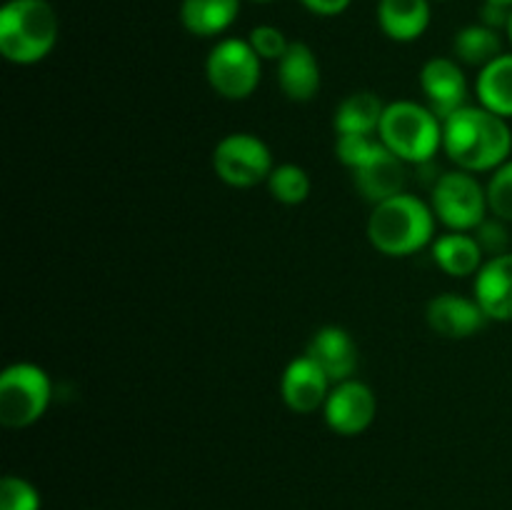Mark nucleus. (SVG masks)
Listing matches in <instances>:
<instances>
[{
	"mask_svg": "<svg viewBox=\"0 0 512 510\" xmlns=\"http://www.w3.org/2000/svg\"><path fill=\"white\" fill-rule=\"evenodd\" d=\"M510 10L512 8H505V5L498 3H488V0H485L483 8H480V23L488 25V28L493 30H505L508 28Z\"/></svg>",
	"mask_w": 512,
	"mask_h": 510,
	"instance_id": "c85d7f7f",
	"label": "nucleus"
},
{
	"mask_svg": "<svg viewBox=\"0 0 512 510\" xmlns=\"http://www.w3.org/2000/svg\"><path fill=\"white\" fill-rule=\"evenodd\" d=\"M330 388H333V380L308 355H298L290 360L280 378V398L293 413L300 415L323 410Z\"/></svg>",
	"mask_w": 512,
	"mask_h": 510,
	"instance_id": "9b49d317",
	"label": "nucleus"
},
{
	"mask_svg": "<svg viewBox=\"0 0 512 510\" xmlns=\"http://www.w3.org/2000/svg\"><path fill=\"white\" fill-rule=\"evenodd\" d=\"M273 153L268 143L253 133H228L213 150V170L230 188H255L268 183L273 173Z\"/></svg>",
	"mask_w": 512,
	"mask_h": 510,
	"instance_id": "6e6552de",
	"label": "nucleus"
},
{
	"mask_svg": "<svg viewBox=\"0 0 512 510\" xmlns=\"http://www.w3.org/2000/svg\"><path fill=\"white\" fill-rule=\"evenodd\" d=\"M473 235L478 238L480 248H483L485 258H495V255H503V253H510V230H508V223L500 218H485L483 223L478 225V228L473 230Z\"/></svg>",
	"mask_w": 512,
	"mask_h": 510,
	"instance_id": "cd10ccee",
	"label": "nucleus"
},
{
	"mask_svg": "<svg viewBox=\"0 0 512 510\" xmlns=\"http://www.w3.org/2000/svg\"><path fill=\"white\" fill-rule=\"evenodd\" d=\"M430 0H380L378 25L395 43L423 38L430 25Z\"/></svg>",
	"mask_w": 512,
	"mask_h": 510,
	"instance_id": "a211bd4d",
	"label": "nucleus"
},
{
	"mask_svg": "<svg viewBox=\"0 0 512 510\" xmlns=\"http://www.w3.org/2000/svg\"><path fill=\"white\" fill-rule=\"evenodd\" d=\"M420 90L440 120L468 105V78L455 58H430L420 70Z\"/></svg>",
	"mask_w": 512,
	"mask_h": 510,
	"instance_id": "9d476101",
	"label": "nucleus"
},
{
	"mask_svg": "<svg viewBox=\"0 0 512 510\" xmlns=\"http://www.w3.org/2000/svg\"><path fill=\"white\" fill-rule=\"evenodd\" d=\"M205 78L225 100H248L263 78V58L248 40L225 38L208 53Z\"/></svg>",
	"mask_w": 512,
	"mask_h": 510,
	"instance_id": "0eeeda50",
	"label": "nucleus"
},
{
	"mask_svg": "<svg viewBox=\"0 0 512 510\" xmlns=\"http://www.w3.org/2000/svg\"><path fill=\"white\" fill-rule=\"evenodd\" d=\"M240 0H183L180 23L195 38H215L238 20Z\"/></svg>",
	"mask_w": 512,
	"mask_h": 510,
	"instance_id": "aec40b11",
	"label": "nucleus"
},
{
	"mask_svg": "<svg viewBox=\"0 0 512 510\" xmlns=\"http://www.w3.org/2000/svg\"><path fill=\"white\" fill-rule=\"evenodd\" d=\"M425 320L440 338L463 340L478 333L488 323V315L483 313L475 298H465L460 293H440L425 308Z\"/></svg>",
	"mask_w": 512,
	"mask_h": 510,
	"instance_id": "f8f14e48",
	"label": "nucleus"
},
{
	"mask_svg": "<svg viewBox=\"0 0 512 510\" xmlns=\"http://www.w3.org/2000/svg\"><path fill=\"white\" fill-rule=\"evenodd\" d=\"M310 188H313V183H310L308 170L295 163L275 165L268 178L270 195H273V200H278L283 205L305 203L310 195Z\"/></svg>",
	"mask_w": 512,
	"mask_h": 510,
	"instance_id": "5701e85b",
	"label": "nucleus"
},
{
	"mask_svg": "<svg viewBox=\"0 0 512 510\" xmlns=\"http://www.w3.org/2000/svg\"><path fill=\"white\" fill-rule=\"evenodd\" d=\"M505 33H508V40L512 45V10H510V20H508V28H505Z\"/></svg>",
	"mask_w": 512,
	"mask_h": 510,
	"instance_id": "7c9ffc66",
	"label": "nucleus"
},
{
	"mask_svg": "<svg viewBox=\"0 0 512 510\" xmlns=\"http://www.w3.org/2000/svg\"><path fill=\"white\" fill-rule=\"evenodd\" d=\"M443 153L468 173H493L508 163L512 130L508 120L483 105H465L443 120Z\"/></svg>",
	"mask_w": 512,
	"mask_h": 510,
	"instance_id": "f257e3e1",
	"label": "nucleus"
},
{
	"mask_svg": "<svg viewBox=\"0 0 512 510\" xmlns=\"http://www.w3.org/2000/svg\"><path fill=\"white\" fill-rule=\"evenodd\" d=\"M488 3H498V5H505V8H512V0H488Z\"/></svg>",
	"mask_w": 512,
	"mask_h": 510,
	"instance_id": "2f4dec72",
	"label": "nucleus"
},
{
	"mask_svg": "<svg viewBox=\"0 0 512 510\" xmlns=\"http://www.w3.org/2000/svg\"><path fill=\"white\" fill-rule=\"evenodd\" d=\"M60 38V20L48 0H8L0 10V55L13 65L48 58Z\"/></svg>",
	"mask_w": 512,
	"mask_h": 510,
	"instance_id": "7ed1b4c3",
	"label": "nucleus"
},
{
	"mask_svg": "<svg viewBox=\"0 0 512 510\" xmlns=\"http://www.w3.org/2000/svg\"><path fill=\"white\" fill-rule=\"evenodd\" d=\"M435 218L430 203L413 193H400L395 198L373 205L368 218V240L380 255L408 258L433 245Z\"/></svg>",
	"mask_w": 512,
	"mask_h": 510,
	"instance_id": "f03ea898",
	"label": "nucleus"
},
{
	"mask_svg": "<svg viewBox=\"0 0 512 510\" xmlns=\"http://www.w3.org/2000/svg\"><path fill=\"white\" fill-rule=\"evenodd\" d=\"M378 138L403 163L428 165L443 148V120L425 103L395 100L385 108Z\"/></svg>",
	"mask_w": 512,
	"mask_h": 510,
	"instance_id": "20e7f679",
	"label": "nucleus"
},
{
	"mask_svg": "<svg viewBox=\"0 0 512 510\" xmlns=\"http://www.w3.org/2000/svg\"><path fill=\"white\" fill-rule=\"evenodd\" d=\"M278 85L293 103H310L320 90V63L308 43L293 40L278 60Z\"/></svg>",
	"mask_w": 512,
	"mask_h": 510,
	"instance_id": "2eb2a0df",
	"label": "nucleus"
},
{
	"mask_svg": "<svg viewBox=\"0 0 512 510\" xmlns=\"http://www.w3.org/2000/svg\"><path fill=\"white\" fill-rule=\"evenodd\" d=\"M475 95L478 103L500 118H512V53H503L480 68L475 80Z\"/></svg>",
	"mask_w": 512,
	"mask_h": 510,
	"instance_id": "412c9836",
	"label": "nucleus"
},
{
	"mask_svg": "<svg viewBox=\"0 0 512 510\" xmlns=\"http://www.w3.org/2000/svg\"><path fill=\"white\" fill-rule=\"evenodd\" d=\"M53 383L35 363H13L0 373V423L23 430L38 423L50 408Z\"/></svg>",
	"mask_w": 512,
	"mask_h": 510,
	"instance_id": "39448f33",
	"label": "nucleus"
},
{
	"mask_svg": "<svg viewBox=\"0 0 512 510\" xmlns=\"http://www.w3.org/2000/svg\"><path fill=\"white\" fill-rule=\"evenodd\" d=\"M40 490L23 475H5L0 480V510H40Z\"/></svg>",
	"mask_w": 512,
	"mask_h": 510,
	"instance_id": "393cba45",
	"label": "nucleus"
},
{
	"mask_svg": "<svg viewBox=\"0 0 512 510\" xmlns=\"http://www.w3.org/2000/svg\"><path fill=\"white\" fill-rule=\"evenodd\" d=\"M453 55L458 63L473 65V68H485L495 58L503 55V38L500 30L488 28L483 23L465 25L453 38Z\"/></svg>",
	"mask_w": 512,
	"mask_h": 510,
	"instance_id": "4be33fe9",
	"label": "nucleus"
},
{
	"mask_svg": "<svg viewBox=\"0 0 512 510\" xmlns=\"http://www.w3.org/2000/svg\"><path fill=\"white\" fill-rule=\"evenodd\" d=\"M473 298L478 300L488 320H512V250L495 255L483 263L473 283Z\"/></svg>",
	"mask_w": 512,
	"mask_h": 510,
	"instance_id": "4468645a",
	"label": "nucleus"
},
{
	"mask_svg": "<svg viewBox=\"0 0 512 510\" xmlns=\"http://www.w3.org/2000/svg\"><path fill=\"white\" fill-rule=\"evenodd\" d=\"M300 3L308 13L320 15V18H333V15L345 13L353 0H300Z\"/></svg>",
	"mask_w": 512,
	"mask_h": 510,
	"instance_id": "c756f323",
	"label": "nucleus"
},
{
	"mask_svg": "<svg viewBox=\"0 0 512 510\" xmlns=\"http://www.w3.org/2000/svg\"><path fill=\"white\" fill-rule=\"evenodd\" d=\"M430 208L438 223L458 233H473L490 213L488 190L478 175L468 170H448L438 175L430 190Z\"/></svg>",
	"mask_w": 512,
	"mask_h": 510,
	"instance_id": "423d86ee",
	"label": "nucleus"
},
{
	"mask_svg": "<svg viewBox=\"0 0 512 510\" xmlns=\"http://www.w3.org/2000/svg\"><path fill=\"white\" fill-rule=\"evenodd\" d=\"M485 190H488L490 213L505 223H512V158L490 173Z\"/></svg>",
	"mask_w": 512,
	"mask_h": 510,
	"instance_id": "a878e982",
	"label": "nucleus"
},
{
	"mask_svg": "<svg viewBox=\"0 0 512 510\" xmlns=\"http://www.w3.org/2000/svg\"><path fill=\"white\" fill-rule=\"evenodd\" d=\"M388 105L373 90H355L340 100L333 115L335 135H378Z\"/></svg>",
	"mask_w": 512,
	"mask_h": 510,
	"instance_id": "6ab92c4d",
	"label": "nucleus"
},
{
	"mask_svg": "<svg viewBox=\"0 0 512 510\" xmlns=\"http://www.w3.org/2000/svg\"><path fill=\"white\" fill-rule=\"evenodd\" d=\"M248 43L253 45L255 53L260 55L263 60H275L278 63L290 48V40L285 38V33L275 25H258V28L250 30Z\"/></svg>",
	"mask_w": 512,
	"mask_h": 510,
	"instance_id": "bb28decb",
	"label": "nucleus"
},
{
	"mask_svg": "<svg viewBox=\"0 0 512 510\" xmlns=\"http://www.w3.org/2000/svg\"><path fill=\"white\" fill-rule=\"evenodd\" d=\"M385 145L378 135H338L335 138V158L353 173V170L368 165L375 155H380Z\"/></svg>",
	"mask_w": 512,
	"mask_h": 510,
	"instance_id": "b1692460",
	"label": "nucleus"
},
{
	"mask_svg": "<svg viewBox=\"0 0 512 510\" xmlns=\"http://www.w3.org/2000/svg\"><path fill=\"white\" fill-rule=\"evenodd\" d=\"M435 265L450 278H468V275H478L483 268L485 258L483 248H480L478 238L473 233H458V230H448V233L438 235L430 245Z\"/></svg>",
	"mask_w": 512,
	"mask_h": 510,
	"instance_id": "f3484780",
	"label": "nucleus"
},
{
	"mask_svg": "<svg viewBox=\"0 0 512 510\" xmlns=\"http://www.w3.org/2000/svg\"><path fill=\"white\" fill-rule=\"evenodd\" d=\"M405 165L408 163H403L398 155H393L385 148L368 165L353 170L355 188L373 205L395 198V195L405 193V183H408V170H405Z\"/></svg>",
	"mask_w": 512,
	"mask_h": 510,
	"instance_id": "dca6fc26",
	"label": "nucleus"
},
{
	"mask_svg": "<svg viewBox=\"0 0 512 510\" xmlns=\"http://www.w3.org/2000/svg\"><path fill=\"white\" fill-rule=\"evenodd\" d=\"M253 3H270V0H253Z\"/></svg>",
	"mask_w": 512,
	"mask_h": 510,
	"instance_id": "473e14b6",
	"label": "nucleus"
},
{
	"mask_svg": "<svg viewBox=\"0 0 512 510\" xmlns=\"http://www.w3.org/2000/svg\"><path fill=\"white\" fill-rule=\"evenodd\" d=\"M305 355L325 370L333 385L353 378L360 365L358 343L340 325H325V328L315 330L308 348H305Z\"/></svg>",
	"mask_w": 512,
	"mask_h": 510,
	"instance_id": "ddd939ff",
	"label": "nucleus"
},
{
	"mask_svg": "<svg viewBox=\"0 0 512 510\" xmlns=\"http://www.w3.org/2000/svg\"><path fill=\"white\" fill-rule=\"evenodd\" d=\"M323 415L328 428L343 438H355L373 425L378 415V398L373 388L358 378L343 380L330 388L328 400L323 405Z\"/></svg>",
	"mask_w": 512,
	"mask_h": 510,
	"instance_id": "1a4fd4ad",
	"label": "nucleus"
}]
</instances>
